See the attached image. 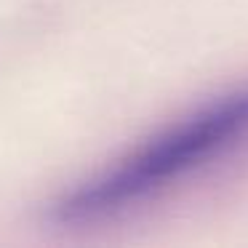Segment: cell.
<instances>
[{
	"instance_id": "6da1fadb",
	"label": "cell",
	"mask_w": 248,
	"mask_h": 248,
	"mask_svg": "<svg viewBox=\"0 0 248 248\" xmlns=\"http://www.w3.org/2000/svg\"><path fill=\"white\" fill-rule=\"evenodd\" d=\"M243 136H248V91L219 99L150 139L128 157L54 203L51 216L59 224H86L118 214L171 179L237 144Z\"/></svg>"
}]
</instances>
